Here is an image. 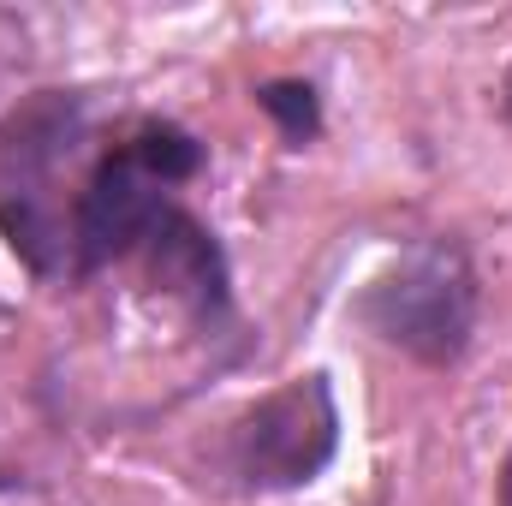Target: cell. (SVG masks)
Instances as JSON below:
<instances>
[{
	"label": "cell",
	"mask_w": 512,
	"mask_h": 506,
	"mask_svg": "<svg viewBox=\"0 0 512 506\" xmlns=\"http://www.w3.org/2000/svg\"><path fill=\"white\" fill-rule=\"evenodd\" d=\"M149 245V280L179 298L197 322H221L227 304H233V280H227V256L215 245V233L185 215V209H167L161 227L143 239Z\"/></svg>",
	"instance_id": "5b68a950"
},
{
	"label": "cell",
	"mask_w": 512,
	"mask_h": 506,
	"mask_svg": "<svg viewBox=\"0 0 512 506\" xmlns=\"http://www.w3.org/2000/svg\"><path fill=\"white\" fill-rule=\"evenodd\" d=\"M84 143V96L36 90L0 120V209H54L48 179Z\"/></svg>",
	"instance_id": "277c9868"
},
{
	"label": "cell",
	"mask_w": 512,
	"mask_h": 506,
	"mask_svg": "<svg viewBox=\"0 0 512 506\" xmlns=\"http://www.w3.org/2000/svg\"><path fill=\"white\" fill-rule=\"evenodd\" d=\"M256 108L280 126V137H286L292 149H304V143L322 131V102H316V90H310L304 78H268V84L256 90Z\"/></svg>",
	"instance_id": "8992f818"
},
{
	"label": "cell",
	"mask_w": 512,
	"mask_h": 506,
	"mask_svg": "<svg viewBox=\"0 0 512 506\" xmlns=\"http://www.w3.org/2000/svg\"><path fill=\"white\" fill-rule=\"evenodd\" d=\"M334 453H340V405L322 370L262 393L227 429V477L245 495L304 489L334 465Z\"/></svg>",
	"instance_id": "7a4b0ae2"
},
{
	"label": "cell",
	"mask_w": 512,
	"mask_h": 506,
	"mask_svg": "<svg viewBox=\"0 0 512 506\" xmlns=\"http://www.w3.org/2000/svg\"><path fill=\"white\" fill-rule=\"evenodd\" d=\"M167 191H173V185H167L131 143H120V149L90 173V185H84V197H78V221H72L78 268H102V262H114V256L137 251V245L161 227Z\"/></svg>",
	"instance_id": "3957f363"
},
{
	"label": "cell",
	"mask_w": 512,
	"mask_h": 506,
	"mask_svg": "<svg viewBox=\"0 0 512 506\" xmlns=\"http://www.w3.org/2000/svg\"><path fill=\"white\" fill-rule=\"evenodd\" d=\"M358 322L417 364L447 370L477 334V268L459 239H423L358 292Z\"/></svg>",
	"instance_id": "6da1fadb"
},
{
	"label": "cell",
	"mask_w": 512,
	"mask_h": 506,
	"mask_svg": "<svg viewBox=\"0 0 512 506\" xmlns=\"http://www.w3.org/2000/svg\"><path fill=\"white\" fill-rule=\"evenodd\" d=\"M501 506H512V453H507V465H501Z\"/></svg>",
	"instance_id": "ba28073f"
},
{
	"label": "cell",
	"mask_w": 512,
	"mask_h": 506,
	"mask_svg": "<svg viewBox=\"0 0 512 506\" xmlns=\"http://www.w3.org/2000/svg\"><path fill=\"white\" fill-rule=\"evenodd\" d=\"M501 108H507V120H512V72H507V84H501Z\"/></svg>",
	"instance_id": "9c48e42d"
},
{
	"label": "cell",
	"mask_w": 512,
	"mask_h": 506,
	"mask_svg": "<svg viewBox=\"0 0 512 506\" xmlns=\"http://www.w3.org/2000/svg\"><path fill=\"white\" fill-rule=\"evenodd\" d=\"M131 149L167 179V185H185L197 167H203V143L191 137L185 126H167V120H155V126H143L137 137H131Z\"/></svg>",
	"instance_id": "52a82bcc"
}]
</instances>
